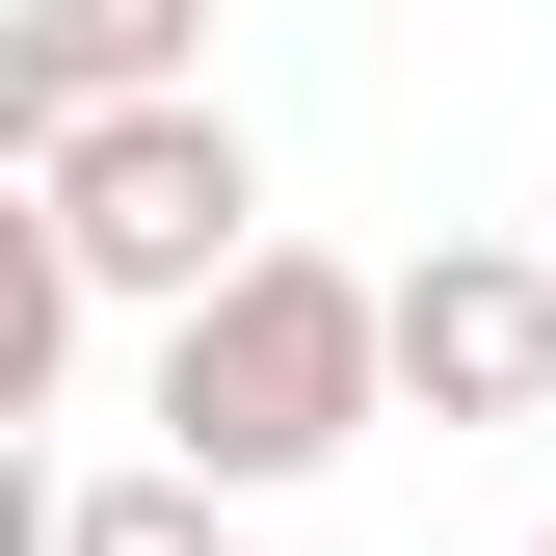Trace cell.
<instances>
[{"mask_svg":"<svg viewBox=\"0 0 556 556\" xmlns=\"http://www.w3.org/2000/svg\"><path fill=\"white\" fill-rule=\"evenodd\" d=\"M160 477H213V504H292V477H344L397 425V265H318V239H265L213 318H160Z\"/></svg>","mask_w":556,"mask_h":556,"instance_id":"obj_1","label":"cell"},{"mask_svg":"<svg viewBox=\"0 0 556 556\" xmlns=\"http://www.w3.org/2000/svg\"><path fill=\"white\" fill-rule=\"evenodd\" d=\"M27 213H53V265H80V318H213L265 265V132L239 106H106V132L27 160Z\"/></svg>","mask_w":556,"mask_h":556,"instance_id":"obj_2","label":"cell"},{"mask_svg":"<svg viewBox=\"0 0 556 556\" xmlns=\"http://www.w3.org/2000/svg\"><path fill=\"white\" fill-rule=\"evenodd\" d=\"M397 397L425 425H556V239H425L397 265Z\"/></svg>","mask_w":556,"mask_h":556,"instance_id":"obj_3","label":"cell"},{"mask_svg":"<svg viewBox=\"0 0 556 556\" xmlns=\"http://www.w3.org/2000/svg\"><path fill=\"white\" fill-rule=\"evenodd\" d=\"M106 106H213V0H0V132H106Z\"/></svg>","mask_w":556,"mask_h":556,"instance_id":"obj_4","label":"cell"},{"mask_svg":"<svg viewBox=\"0 0 556 556\" xmlns=\"http://www.w3.org/2000/svg\"><path fill=\"white\" fill-rule=\"evenodd\" d=\"M53 556H239V504L132 451V477H80V504H53Z\"/></svg>","mask_w":556,"mask_h":556,"instance_id":"obj_5","label":"cell"},{"mask_svg":"<svg viewBox=\"0 0 556 556\" xmlns=\"http://www.w3.org/2000/svg\"><path fill=\"white\" fill-rule=\"evenodd\" d=\"M530 556H556V530H530Z\"/></svg>","mask_w":556,"mask_h":556,"instance_id":"obj_6","label":"cell"}]
</instances>
